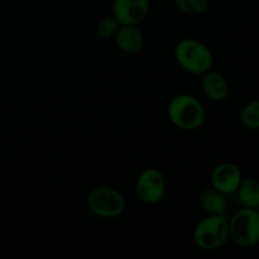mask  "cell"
<instances>
[{
	"instance_id": "obj_10",
	"label": "cell",
	"mask_w": 259,
	"mask_h": 259,
	"mask_svg": "<svg viewBox=\"0 0 259 259\" xmlns=\"http://www.w3.org/2000/svg\"><path fill=\"white\" fill-rule=\"evenodd\" d=\"M114 38L119 50L126 55H137L144 47V35L137 25H120Z\"/></svg>"
},
{
	"instance_id": "obj_7",
	"label": "cell",
	"mask_w": 259,
	"mask_h": 259,
	"mask_svg": "<svg viewBox=\"0 0 259 259\" xmlns=\"http://www.w3.org/2000/svg\"><path fill=\"white\" fill-rule=\"evenodd\" d=\"M243 180V174L239 166L233 162H220L212 168L210 182L214 189L224 195H234Z\"/></svg>"
},
{
	"instance_id": "obj_13",
	"label": "cell",
	"mask_w": 259,
	"mask_h": 259,
	"mask_svg": "<svg viewBox=\"0 0 259 259\" xmlns=\"http://www.w3.org/2000/svg\"><path fill=\"white\" fill-rule=\"evenodd\" d=\"M240 123L249 131H259V99L245 104L239 114Z\"/></svg>"
},
{
	"instance_id": "obj_2",
	"label": "cell",
	"mask_w": 259,
	"mask_h": 259,
	"mask_svg": "<svg viewBox=\"0 0 259 259\" xmlns=\"http://www.w3.org/2000/svg\"><path fill=\"white\" fill-rule=\"evenodd\" d=\"M174 57L180 67L195 76H201L211 70L214 56L211 50L201 40L185 38L174 48Z\"/></svg>"
},
{
	"instance_id": "obj_11",
	"label": "cell",
	"mask_w": 259,
	"mask_h": 259,
	"mask_svg": "<svg viewBox=\"0 0 259 259\" xmlns=\"http://www.w3.org/2000/svg\"><path fill=\"white\" fill-rule=\"evenodd\" d=\"M199 204L207 215H227V195L218 191L214 187H206L199 194Z\"/></svg>"
},
{
	"instance_id": "obj_12",
	"label": "cell",
	"mask_w": 259,
	"mask_h": 259,
	"mask_svg": "<svg viewBox=\"0 0 259 259\" xmlns=\"http://www.w3.org/2000/svg\"><path fill=\"white\" fill-rule=\"evenodd\" d=\"M239 202L244 207L259 209V180L255 177H243L237 192Z\"/></svg>"
},
{
	"instance_id": "obj_4",
	"label": "cell",
	"mask_w": 259,
	"mask_h": 259,
	"mask_svg": "<svg viewBox=\"0 0 259 259\" xmlns=\"http://www.w3.org/2000/svg\"><path fill=\"white\" fill-rule=\"evenodd\" d=\"M230 240L237 247L249 249L259 244V210L244 207L237 210L229 219Z\"/></svg>"
},
{
	"instance_id": "obj_5",
	"label": "cell",
	"mask_w": 259,
	"mask_h": 259,
	"mask_svg": "<svg viewBox=\"0 0 259 259\" xmlns=\"http://www.w3.org/2000/svg\"><path fill=\"white\" fill-rule=\"evenodd\" d=\"M89 211L100 219H115L125 211L126 202L119 190L111 186L94 187L86 199Z\"/></svg>"
},
{
	"instance_id": "obj_8",
	"label": "cell",
	"mask_w": 259,
	"mask_h": 259,
	"mask_svg": "<svg viewBox=\"0 0 259 259\" xmlns=\"http://www.w3.org/2000/svg\"><path fill=\"white\" fill-rule=\"evenodd\" d=\"M149 13V0H114L113 17L120 25H138Z\"/></svg>"
},
{
	"instance_id": "obj_1",
	"label": "cell",
	"mask_w": 259,
	"mask_h": 259,
	"mask_svg": "<svg viewBox=\"0 0 259 259\" xmlns=\"http://www.w3.org/2000/svg\"><path fill=\"white\" fill-rule=\"evenodd\" d=\"M167 116L172 125L185 132L201 128L206 120V110L201 101L190 94H179L169 100Z\"/></svg>"
},
{
	"instance_id": "obj_14",
	"label": "cell",
	"mask_w": 259,
	"mask_h": 259,
	"mask_svg": "<svg viewBox=\"0 0 259 259\" xmlns=\"http://www.w3.org/2000/svg\"><path fill=\"white\" fill-rule=\"evenodd\" d=\"M174 4L184 14L201 15L209 8V0H174Z\"/></svg>"
},
{
	"instance_id": "obj_6",
	"label": "cell",
	"mask_w": 259,
	"mask_h": 259,
	"mask_svg": "<svg viewBox=\"0 0 259 259\" xmlns=\"http://www.w3.org/2000/svg\"><path fill=\"white\" fill-rule=\"evenodd\" d=\"M167 182L158 168H144L136 181V195L146 205H156L166 196Z\"/></svg>"
},
{
	"instance_id": "obj_3",
	"label": "cell",
	"mask_w": 259,
	"mask_h": 259,
	"mask_svg": "<svg viewBox=\"0 0 259 259\" xmlns=\"http://www.w3.org/2000/svg\"><path fill=\"white\" fill-rule=\"evenodd\" d=\"M192 240L199 249L214 252L230 240L229 218L227 215H206L195 227Z\"/></svg>"
},
{
	"instance_id": "obj_15",
	"label": "cell",
	"mask_w": 259,
	"mask_h": 259,
	"mask_svg": "<svg viewBox=\"0 0 259 259\" xmlns=\"http://www.w3.org/2000/svg\"><path fill=\"white\" fill-rule=\"evenodd\" d=\"M119 27L120 24L118 20L113 15H109V17H104L99 20L95 27V33L101 39H110V38L115 37Z\"/></svg>"
},
{
	"instance_id": "obj_9",
	"label": "cell",
	"mask_w": 259,
	"mask_h": 259,
	"mask_svg": "<svg viewBox=\"0 0 259 259\" xmlns=\"http://www.w3.org/2000/svg\"><path fill=\"white\" fill-rule=\"evenodd\" d=\"M201 90L204 95L214 103H222L229 96L230 88L227 77L218 71L209 70L201 75Z\"/></svg>"
}]
</instances>
